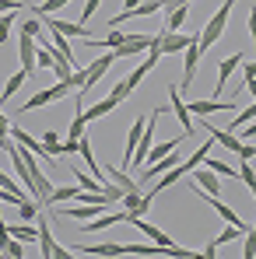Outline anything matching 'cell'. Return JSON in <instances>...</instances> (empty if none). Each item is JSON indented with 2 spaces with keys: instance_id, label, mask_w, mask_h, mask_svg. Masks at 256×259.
Instances as JSON below:
<instances>
[{
  "instance_id": "7",
  "label": "cell",
  "mask_w": 256,
  "mask_h": 259,
  "mask_svg": "<svg viewBox=\"0 0 256 259\" xmlns=\"http://www.w3.org/2000/svg\"><path fill=\"white\" fill-rule=\"evenodd\" d=\"M113 63H116V56H113V49H109V53H102V56H98L95 63H88V67H85V88H81V91L88 95L91 88H95L98 81H102V77H105V70H109Z\"/></svg>"
},
{
  "instance_id": "37",
  "label": "cell",
  "mask_w": 256,
  "mask_h": 259,
  "mask_svg": "<svg viewBox=\"0 0 256 259\" xmlns=\"http://www.w3.org/2000/svg\"><path fill=\"white\" fill-rule=\"evenodd\" d=\"M98 7H102V0H85V11H81V25H88V18H91V14H95Z\"/></svg>"
},
{
  "instance_id": "23",
  "label": "cell",
  "mask_w": 256,
  "mask_h": 259,
  "mask_svg": "<svg viewBox=\"0 0 256 259\" xmlns=\"http://www.w3.org/2000/svg\"><path fill=\"white\" fill-rule=\"evenodd\" d=\"M204 196H207V193H204ZM207 200H211V207H214V210L221 214V221H225V224H235V228H246V221H242V217L235 214L232 207H225V203H221L217 196H207Z\"/></svg>"
},
{
  "instance_id": "33",
  "label": "cell",
  "mask_w": 256,
  "mask_h": 259,
  "mask_svg": "<svg viewBox=\"0 0 256 259\" xmlns=\"http://www.w3.org/2000/svg\"><path fill=\"white\" fill-rule=\"evenodd\" d=\"M14 11H7V14H0V46L7 42V35H11V25H14Z\"/></svg>"
},
{
  "instance_id": "15",
  "label": "cell",
  "mask_w": 256,
  "mask_h": 259,
  "mask_svg": "<svg viewBox=\"0 0 256 259\" xmlns=\"http://www.w3.org/2000/svg\"><path fill=\"white\" fill-rule=\"evenodd\" d=\"M120 221H130V214L123 210V214H102L98 217H91V224H85V231L81 235H95V231H105V228H113V224H120Z\"/></svg>"
},
{
  "instance_id": "10",
  "label": "cell",
  "mask_w": 256,
  "mask_h": 259,
  "mask_svg": "<svg viewBox=\"0 0 256 259\" xmlns=\"http://www.w3.org/2000/svg\"><path fill=\"white\" fill-rule=\"evenodd\" d=\"M193 189H200V193H207V196H221V175L211 172V168H193Z\"/></svg>"
},
{
  "instance_id": "42",
  "label": "cell",
  "mask_w": 256,
  "mask_h": 259,
  "mask_svg": "<svg viewBox=\"0 0 256 259\" xmlns=\"http://www.w3.org/2000/svg\"><path fill=\"white\" fill-rule=\"evenodd\" d=\"M256 137V123H246V133H242V140H253Z\"/></svg>"
},
{
  "instance_id": "16",
  "label": "cell",
  "mask_w": 256,
  "mask_h": 259,
  "mask_svg": "<svg viewBox=\"0 0 256 259\" xmlns=\"http://www.w3.org/2000/svg\"><path fill=\"white\" fill-rule=\"evenodd\" d=\"M18 56H21V70H28V77H32V70H35V39L32 35L18 39Z\"/></svg>"
},
{
  "instance_id": "1",
  "label": "cell",
  "mask_w": 256,
  "mask_h": 259,
  "mask_svg": "<svg viewBox=\"0 0 256 259\" xmlns=\"http://www.w3.org/2000/svg\"><path fill=\"white\" fill-rule=\"evenodd\" d=\"M232 7H235V0H225L217 11L211 14V21L204 25V32H200V53H207L211 46H217L221 42V35H225V28H228V14H232Z\"/></svg>"
},
{
  "instance_id": "5",
  "label": "cell",
  "mask_w": 256,
  "mask_h": 259,
  "mask_svg": "<svg viewBox=\"0 0 256 259\" xmlns=\"http://www.w3.org/2000/svg\"><path fill=\"white\" fill-rule=\"evenodd\" d=\"M193 39H197V35H182V32H169V28H162V32L155 35V46L162 49V56H172V53H182Z\"/></svg>"
},
{
  "instance_id": "40",
  "label": "cell",
  "mask_w": 256,
  "mask_h": 259,
  "mask_svg": "<svg viewBox=\"0 0 256 259\" xmlns=\"http://www.w3.org/2000/svg\"><path fill=\"white\" fill-rule=\"evenodd\" d=\"M242 74H246V81H253V77H256V63H246V67H242Z\"/></svg>"
},
{
  "instance_id": "12",
  "label": "cell",
  "mask_w": 256,
  "mask_h": 259,
  "mask_svg": "<svg viewBox=\"0 0 256 259\" xmlns=\"http://www.w3.org/2000/svg\"><path fill=\"white\" fill-rule=\"evenodd\" d=\"M169 105H172V112H175V119L182 123V133L193 137V116H190V109H186V102H182V95H179L175 84H169Z\"/></svg>"
},
{
  "instance_id": "11",
  "label": "cell",
  "mask_w": 256,
  "mask_h": 259,
  "mask_svg": "<svg viewBox=\"0 0 256 259\" xmlns=\"http://www.w3.org/2000/svg\"><path fill=\"white\" fill-rule=\"evenodd\" d=\"M151 39H155V35H144V32L127 35V42L116 46V49H113V56H116V60H127V56H137V53H148V49H151Z\"/></svg>"
},
{
  "instance_id": "34",
  "label": "cell",
  "mask_w": 256,
  "mask_h": 259,
  "mask_svg": "<svg viewBox=\"0 0 256 259\" xmlns=\"http://www.w3.org/2000/svg\"><path fill=\"white\" fill-rule=\"evenodd\" d=\"M7 133H11V123H7V116L0 112V151L11 147V137H7Z\"/></svg>"
},
{
  "instance_id": "4",
  "label": "cell",
  "mask_w": 256,
  "mask_h": 259,
  "mask_svg": "<svg viewBox=\"0 0 256 259\" xmlns=\"http://www.w3.org/2000/svg\"><path fill=\"white\" fill-rule=\"evenodd\" d=\"M186 109H190V116H197V119H207V116L221 112V109H225V112H235L239 105H235L232 98H228V102H225V98H193Z\"/></svg>"
},
{
  "instance_id": "39",
  "label": "cell",
  "mask_w": 256,
  "mask_h": 259,
  "mask_svg": "<svg viewBox=\"0 0 256 259\" xmlns=\"http://www.w3.org/2000/svg\"><path fill=\"white\" fill-rule=\"evenodd\" d=\"M0 11H21L18 0H0Z\"/></svg>"
},
{
  "instance_id": "26",
  "label": "cell",
  "mask_w": 256,
  "mask_h": 259,
  "mask_svg": "<svg viewBox=\"0 0 256 259\" xmlns=\"http://www.w3.org/2000/svg\"><path fill=\"white\" fill-rule=\"evenodd\" d=\"M78 189H81V186H60V189L53 186L49 203H67V200H78ZM49 203H46V207H49Z\"/></svg>"
},
{
  "instance_id": "20",
  "label": "cell",
  "mask_w": 256,
  "mask_h": 259,
  "mask_svg": "<svg viewBox=\"0 0 256 259\" xmlns=\"http://www.w3.org/2000/svg\"><path fill=\"white\" fill-rule=\"evenodd\" d=\"M186 18H190V4H179V7L165 11V25H162V28H169V32H179Z\"/></svg>"
},
{
  "instance_id": "17",
  "label": "cell",
  "mask_w": 256,
  "mask_h": 259,
  "mask_svg": "<svg viewBox=\"0 0 256 259\" xmlns=\"http://www.w3.org/2000/svg\"><path fill=\"white\" fill-rule=\"evenodd\" d=\"M102 175H105V179H113V182H116V186H120L123 193H144V186H140L137 179H130L123 168H113V165H109V168H105Z\"/></svg>"
},
{
  "instance_id": "31",
  "label": "cell",
  "mask_w": 256,
  "mask_h": 259,
  "mask_svg": "<svg viewBox=\"0 0 256 259\" xmlns=\"http://www.w3.org/2000/svg\"><path fill=\"white\" fill-rule=\"evenodd\" d=\"M43 18H25V21H21V35H32V39H39V35H43Z\"/></svg>"
},
{
  "instance_id": "32",
  "label": "cell",
  "mask_w": 256,
  "mask_h": 259,
  "mask_svg": "<svg viewBox=\"0 0 256 259\" xmlns=\"http://www.w3.org/2000/svg\"><path fill=\"white\" fill-rule=\"evenodd\" d=\"M204 165H207V168H211V172L225 175V179H232V175L239 172V168H228V165H225V161H221V158H211V154H207V158H204Z\"/></svg>"
},
{
  "instance_id": "25",
  "label": "cell",
  "mask_w": 256,
  "mask_h": 259,
  "mask_svg": "<svg viewBox=\"0 0 256 259\" xmlns=\"http://www.w3.org/2000/svg\"><path fill=\"white\" fill-rule=\"evenodd\" d=\"M25 77H28V70H18V74H11V77H7V84H4V95H0V105H4L11 95H18V88L25 84Z\"/></svg>"
},
{
  "instance_id": "29",
  "label": "cell",
  "mask_w": 256,
  "mask_h": 259,
  "mask_svg": "<svg viewBox=\"0 0 256 259\" xmlns=\"http://www.w3.org/2000/svg\"><path fill=\"white\" fill-rule=\"evenodd\" d=\"M239 179H242V182H246V186H249V193H253L256 196V172H253V165H249V161H246V158H242V165H239Z\"/></svg>"
},
{
  "instance_id": "22",
  "label": "cell",
  "mask_w": 256,
  "mask_h": 259,
  "mask_svg": "<svg viewBox=\"0 0 256 259\" xmlns=\"http://www.w3.org/2000/svg\"><path fill=\"white\" fill-rule=\"evenodd\" d=\"M102 210H105L102 203H88V207H63L60 214H63V217H74V221H88V217H98Z\"/></svg>"
},
{
  "instance_id": "35",
  "label": "cell",
  "mask_w": 256,
  "mask_h": 259,
  "mask_svg": "<svg viewBox=\"0 0 256 259\" xmlns=\"http://www.w3.org/2000/svg\"><path fill=\"white\" fill-rule=\"evenodd\" d=\"M67 4H70V0H46L43 7H39V18H43V14H53V11H63Z\"/></svg>"
},
{
  "instance_id": "30",
  "label": "cell",
  "mask_w": 256,
  "mask_h": 259,
  "mask_svg": "<svg viewBox=\"0 0 256 259\" xmlns=\"http://www.w3.org/2000/svg\"><path fill=\"white\" fill-rule=\"evenodd\" d=\"M239 235H246V228H235V224H225V231H221V235H217L214 242H217V249H221V245H228V242H235Z\"/></svg>"
},
{
  "instance_id": "27",
  "label": "cell",
  "mask_w": 256,
  "mask_h": 259,
  "mask_svg": "<svg viewBox=\"0 0 256 259\" xmlns=\"http://www.w3.org/2000/svg\"><path fill=\"white\" fill-rule=\"evenodd\" d=\"M7 231H11V238H21V242H28V245L39 238V228H32L28 221H25V224H14V228H7Z\"/></svg>"
},
{
  "instance_id": "6",
  "label": "cell",
  "mask_w": 256,
  "mask_h": 259,
  "mask_svg": "<svg viewBox=\"0 0 256 259\" xmlns=\"http://www.w3.org/2000/svg\"><path fill=\"white\" fill-rule=\"evenodd\" d=\"M35 242H39V256H46V259H53V256H74V252H70V249H63V245H56V238H53V231H49V221H39V238H35Z\"/></svg>"
},
{
  "instance_id": "13",
  "label": "cell",
  "mask_w": 256,
  "mask_h": 259,
  "mask_svg": "<svg viewBox=\"0 0 256 259\" xmlns=\"http://www.w3.org/2000/svg\"><path fill=\"white\" fill-rule=\"evenodd\" d=\"M182 56H186V63H182V88H193V81H197V70H200L197 63H200V56H204V53H200V46H197V39L182 49Z\"/></svg>"
},
{
  "instance_id": "41",
  "label": "cell",
  "mask_w": 256,
  "mask_h": 259,
  "mask_svg": "<svg viewBox=\"0 0 256 259\" xmlns=\"http://www.w3.org/2000/svg\"><path fill=\"white\" fill-rule=\"evenodd\" d=\"M204 256H207V259H214V256H217V242H211V245H204Z\"/></svg>"
},
{
  "instance_id": "24",
  "label": "cell",
  "mask_w": 256,
  "mask_h": 259,
  "mask_svg": "<svg viewBox=\"0 0 256 259\" xmlns=\"http://www.w3.org/2000/svg\"><path fill=\"white\" fill-rule=\"evenodd\" d=\"M43 151H46V158L63 154V140L56 137V130H46V133H43Z\"/></svg>"
},
{
  "instance_id": "3",
  "label": "cell",
  "mask_w": 256,
  "mask_h": 259,
  "mask_svg": "<svg viewBox=\"0 0 256 259\" xmlns=\"http://www.w3.org/2000/svg\"><path fill=\"white\" fill-rule=\"evenodd\" d=\"M130 224H137V228H140V235H148V238H151L155 245H162V249H169V256H193L190 249H179V245L172 242L169 235H162V231H158L155 224H148L144 217H130Z\"/></svg>"
},
{
  "instance_id": "38",
  "label": "cell",
  "mask_w": 256,
  "mask_h": 259,
  "mask_svg": "<svg viewBox=\"0 0 256 259\" xmlns=\"http://www.w3.org/2000/svg\"><path fill=\"white\" fill-rule=\"evenodd\" d=\"M249 35H253V49H256V7L249 11Z\"/></svg>"
},
{
  "instance_id": "21",
  "label": "cell",
  "mask_w": 256,
  "mask_h": 259,
  "mask_svg": "<svg viewBox=\"0 0 256 259\" xmlns=\"http://www.w3.org/2000/svg\"><path fill=\"white\" fill-rule=\"evenodd\" d=\"M116 105H120L116 98H102V102H95L91 109H85V123H95V119H102V116H109V112H113Z\"/></svg>"
},
{
  "instance_id": "8",
  "label": "cell",
  "mask_w": 256,
  "mask_h": 259,
  "mask_svg": "<svg viewBox=\"0 0 256 259\" xmlns=\"http://www.w3.org/2000/svg\"><path fill=\"white\" fill-rule=\"evenodd\" d=\"M43 25L49 28V32H60V35H67V39H91L88 25H74V21H60V18H49V14H43Z\"/></svg>"
},
{
  "instance_id": "19",
  "label": "cell",
  "mask_w": 256,
  "mask_h": 259,
  "mask_svg": "<svg viewBox=\"0 0 256 259\" xmlns=\"http://www.w3.org/2000/svg\"><path fill=\"white\" fill-rule=\"evenodd\" d=\"M179 4H190V0H140V11H133V14L148 18V14H158V11H172V7H179ZM133 14H130V18H133Z\"/></svg>"
},
{
  "instance_id": "14",
  "label": "cell",
  "mask_w": 256,
  "mask_h": 259,
  "mask_svg": "<svg viewBox=\"0 0 256 259\" xmlns=\"http://www.w3.org/2000/svg\"><path fill=\"white\" fill-rule=\"evenodd\" d=\"M242 63H246V56H242V53H232L228 60H221V63H217V84H214V95H225V81H228V77H232V70H235V67H242Z\"/></svg>"
},
{
  "instance_id": "9",
  "label": "cell",
  "mask_w": 256,
  "mask_h": 259,
  "mask_svg": "<svg viewBox=\"0 0 256 259\" xmlns=\"http://www.w3.org/2000/svg\"><path fill=\"white\" fill-rule=\"evenodd\" d=\"M197 126H207V133H211V140L217 144V147H225V151H235V154H242V147H246V140H239L232 130H217L214 123H197Z\"/></svg>"
},
{
  "instance_id": "36",
  "label": "cell",
  "mask_w": 256,
  "mask_h": 259,
  "mask_svg": "<svg viewBox=\"0 0 256 259\" xmlns=\"http://www.w3.org/2000/svg\"><path fill=\"white\" fill-rule=\"evenodd\" d=\"M130 91H133V88H130L127 81H120V84L109 91V98H116V102H127V95H130Z\"/></svg>"
},
{
  "instance_id": "28",
  "label": "cell",
  "mask_w": 256,
  "mask_h": 259,
  "mask_svg": "<svg viewBox=\"0 0 256 259\" xmlns=\"http://www.w3.org/2000/svg\"><path fill=\"white\" fill-rule=\"evenodd\" d=\"M25 252H28V249H25V242H21V238H7V242H4V245H0V256L21 259V256H25Z\"/></svg>"
},
{
  "instance_id": "18",
  "label": "cell",
  "mask_w": 256,
  "mask_h": 259,
  "mask_svg": "<svg viewBox=\"0 0 256 259\" xmlns=\"http://www.w3.org/2000/svg\"><path fill=\"white\" fill-rule=\"evenodd\" d=\"M70 252H88V256H127L123 245H116V242H102V245H74Z\"/></svg>"
},
{
  "instance_id": "2",
  "label": "cell",
  "mask_w": 256,
  "mask_h": 259,
  "mask_svg": "<svg viewBox=\"0 0 256 259\" xmlns=\"http://www.w3.org/2000/svg\"><path fill=\"white\" fill-rule=\"evenodd\" d=\"M67 91H74L70 81H56L53 88H43V91H35L28 102H21V112H35V109H43V105H49V102H60Z\"/></svg>"
}]
</instances>
